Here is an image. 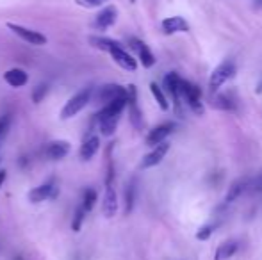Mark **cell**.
<instances>
[{"instance_id":"cell-27","label":"cell","mask_w":262,"mask_h":260,"mask_svg":"<svg viewBox=\"0 0 262 260\" xmlns=\"http://www.w3.org/2000/svg\"><path fill=\"white\" fill-rule=\"evenodd\" d=\"M84 214H86V210H84L82 207L77 208L75 216H73V221H72L73 232H80V226H82V223H84Z\"/></svg>"},{"instance_id":"cell-12","label":"cell","mask_w":262,"mask_h":260,"mask_svg":"<svg viewBox=\"0 0 262 260\" xmlns=\"http://www.w3.org/2000/svg\"><path fill=\"white\" fill-rule=\"evenodd\" d=\"M130 46L138 52L139 61H141V64L145 66V68H152V66L156 64V57H154L152 50L143 41H139V39H136V38H130Z\"/></svg>"},{"instance_id":"cell-3","label":"cell","mask_w":262,"mask_h":260,"mask_svg":"<svg viewBox=\"0 0 262 260\" xmlns=\"http://www.w3.org/2000/svg\"><path fill=\"white\" fill-rule=\"evenodd\" d=\"M234 75H235V64L232 63V61H225V63H221L212 73H210L209 89L212 91V93H216V91L220 89V87H223Z\"/></svg>"},{"instance_id":"cell-19","label":"cell","mask_w":262,"mask_h":260,"mask_svg":"<svg viewBox=\"0 0 262 260\" xmlns=\"http://www.w3.org/2000/svg\"><path fill=\"white\" fill-rule=\"evenodd\" d=\"M248 187V180L246 178H241V180L234 182V184L228 187V193L227 196H225V203H232V201H235L239 196L245 193V189Z\"/></svg>"},{"instance_id":"cell-2","label":"cell","mask_w":262,"mask_h":260,"mask_svg":"<svg viewBox=\"0 0 262 260\" xmlns=\"http://www.w3.org/2000/svg\"><path fill=\"white\" fill-rule=\"evenodd\" d=\"M179 93L180 98L189 104V107L196 112L198 116L204 114V105H202V93L196 86H193L191 82H187L186 79H180L179 80Z\"/></svg>"},{"instance_id":"cell-23","label":"cell","mask_w":262,"mask_h":260,"mask_svg":"<svg viewBox=\"0 0 262 260\" xmlns=\"http://www.w3.org/2000/svg\"><path fill=\"white\" fill-rule=\"evenodd\" d=\"M150 91H152V94H154V98H156V102L159 104V107H161L162 111H168L169 104H168V100H166V94H164V91H162L161 87H159L156 82H152V84H150Z\"/></svg>"},{"instance_id":"cell-13","label":"cell","mask_w":262,"mask_h":260,"mask_svg":"<svg viewBox=\"0 0 262 260\" xmlns=\"http://www.w3.org/2000/svg\"><path fill=\"white\" fill-rule=\"evenodd\" d=\"M179 80H180V77H179V73H175V72L168 73V75L164 77V86H166V89H168V93L171 94V98H173V104H175V111H177V114H179V112H180V93H179Z\"/></svg>"},{"instance_id":"cell-22","label":"cell","mask_w":262,"mask_h":260,"mask_svg":"<svg viewBox=\"0 0 262 260\" xmlns=\"http://www.w3.org/2000/svg\"><path fill=\"white\" fill-rule=\"evenodd\" d=\"M212 107L220 109V111H234L235 102L228 94H216L212 98Z\"/></svg>"},{"instance_id":"cell-31","label":"cell","mask_w":262,"mask_h":260,"mask_svg":"<svg viewBox=\"0 0 262 260\" xmlns=\"http://www.w3.org/2000/svg\"><path fill=\"white\" fill-rule=\"evenodd\" d=\"M7 178V171L6 170H0V187L4 185V182H6Z\"/></svg>"},{"instance_id":"cell-21","label":"cell","mask_w":262,"mask_h":260,"mask_svg":"<svg viewBox=\"0 0 262 260\" xmlns=\"http://www.w3.org/2000/svg\"><path fill=\"white\" fill-rule=\"evenodd\" d=\"M91 45L98 50H104V52H111L114 46H120V43L114 41V39H109V38H100V36H91L90 38Z\"/></svg>"},{"instance_id":"cell-14","label":"cell","mask_w":262,"mask_h":260,"mask_svg":"<svg viewBox=\"0 0 262 260\" xmlns=\"http://www.w3.org/2000/svg\"><path fill=\"white\" fill-rule=\"evenodd\" d=\"M68 153H70V143L62 141V139L52 141L45 150V155L49 157L50 160H61V159H64Z\"/></svg>"},{"instance_id":"cell-6","label":"cell","mask_w":262,"mask_h":260,"mask_svg":"<svg viewBox=\"0 0 262 260\" xmlns=\"http://www.w3.org/2000/svg\"><path fill=\"white\" fill-rule=\"evenodd\" d=\"M98 102L100 104H109L113 100H118V98H127V87H121L118 84H107V86L102 87L98 91Z\"/></svg>"},{"instance_id":"cell-10","label":"cell","mask_w":262,"mask_h":260,"mask_svg":"<svg viewBox=\"0 0 262 260\" xmlns=\"http://www.w3.org/2000/svg\"><path fill=\"white\" fill-rule=\"evenodd\" d=\"M116 212H118L116 191L113 189V185H107L104 200H102V214H104L107 219H111V218H114V216H116Z\"/></svg>"},{"instance_id":"cell-35","label":"cell","mask_w":262,"mask_h":260,"mask_svg":"<svg viewBox=\"0 0 262 260\" xmlns=\"http://www.w3.org/2000/svg\"><path fill=\"white\" fill-rule=\"evenodd\" d=\"M132 2H136V0H132Z\"/></svg>"},{"instance_id":"cell-1","label":"cell","mask_w":262,"mask_h":260,"mask_svg":"<svg viewBox=\"0 0 262 260\" xmlns=\"http://www.w3.org/2000/svg\"><path fill=\"white\" fill-rule=\"evenodd\" d=\"M91 97H93V89H91V87H86V89L79 91L75 97H72L66 102V105L61 111V118L70 120V118H73V116H77L88 104H90Z\"/></svg>"},{"instance_id":"cell-32","label":"cell","mask_w":262,"mask_h":260,"mask_svg":"<svg viewBox=\"0 0 262 260\" xmlns=\"http://www.w3.org/2000/svg\"><path fill=\"white\" fill-rule=\"evenodd\" d=\"M255 187H257V189H262V175H260L259 178H257V182H255Z\"/></svg>"},{"instance_id":"cell-7","label":"cell","mask_w":262,"mask_h":260,"mask_svg":"<svg viewBox=\"0 0 262 260\" xmlns=\"http://www.w3.org/2000/svg\"><path fill=\"white\" fill-rule=\"evenodd\" d=\"M173 130H175V123H171V122L162 123V125H157L156 129H152L148 132V135H146V145H148V146H157L159 143L166 141V137H168Z\"/></svg>"},{"instance_id":"cell-20","label":"cell","mask_w":262,"mask_h":260,"mask_svg":"<svg viewBox=\"0 0 262 260\" xmlns=\"http://www.w3.org/2000/svg\"><path fill=\"white\" fill-rule=\"evenodd\" d=\"M118 122H120V116H109V118H100L98 120V129H100L102 135L109 137L116 132Z\"/></svg>"},{"instance_id":"cell-16","label":"cell","mask_w":262,"mask_h":260,"mask_svg":"<svg viewBox=\"0 0 262 260\" xmlns=\"http://www.w3.org/2000/svg\"><path fill=\"white\" fill-rule=\"evenodd\" d=\"M98 150H100V137H98V135H91V137H88L86 141H84V145L80 146V159L91 160Z\"/></svg>"},{"instance_id":"cell-28","label":"cell","mask_w":262,"mask_h":260,"mask_svg":"<svg viewBox=\"0 0 262 260\" xmlns=\"http://www.w3.org/2000/svg\"><path fill=\"white\" fill-rule=\"evenodd\" d=\"M212 232H214V228H212L210 225L202 226V228L196 232V239H198V241H209V239H210V235H212Z\"/></svg>"},{"instance_id":"cell-8","label":"cell","mask_w":262,"mask_h":260,"mask_svg":"<svg viewBox=\"0 0 262 260\" xmlns=\"http://www.w3.org/2000/svg\"><path fill=\"white\" fill-rule=\"evenodd\" d=\"M109 54H111V57L114 59V63L120 64L123 69H128V72H136V68H138V61H136L128 52H125L121 45L120 46H114V49L111 50Z\"/></svg>"},{"instance_id":"cell-15","label":"cell","mask_w":262,"mask_h":260,"mask_svg":"<svg viewBox=\"0 0 262 260\" xmlns=\"http://www.w3.org/2000/svg\"><path fill=\"white\" fill-rule=\"evenodd\" d=\"M4 80L11 87H24L29 82V75L21 68H11L4 73Z\"/></svg>"},{"instance_id":"cell-4","label":"cell","mask_w":262,"mask_h":260,"mask_svg":"<svg viewBox=\"0 0 262 260\" xmlns=\"http://www.w3.org/2000/svg\"><path fill=\"white\" fill-rule=\"evenodd\" d=\"M7 29H9V31H13L18 38H21L24 41H27L29 45L43 46V45H47V41H49L45 34H41V32H38V31H32V29H27V27H24V25L7 23Z\"/></svg>"},{"instance_id":"cell-26","label":"cell","mask_w":262,"mask_h":260,"mask_svg":"<svg viewBox=\"0 0 262 260\" xmlns=\"http://www.w3.org/2000/svg\"><path fill=\"white\" fill-rule=\"evenodd\" d=\"M47 93H49V86H47V84H38V86L32 89V100H34V104H39V102L47 97Z\"/></svg>"},{"instance_id":"cell-5","label":"cell","mask_w":262,"mask_h":260,"mask_svg":"<svg viewBox=\"0 0 262 260\" xmlns=\"http://www.w3.org/2000/svg\"><path fill=\"white\" fill-rule=\"evenodd\" d=\"M168 152H169V143L168 141L159 143L157 146H154L152 152H150L148 155L143 157L141 168L143 170H148V168H154V166H157V164H161L162 159L168 155Z\"/></svg>"},{"instance_id":"cell-24","label":"cell","mask_w":262,"mask_h":260,"mask_svg":"<svg viewBox=\"0 0 262 260\" xmlns=\"http://www.w3.org/2000/svg\"><path fill=\"white\" fill-rule=\"evenodd\" d=\"M97 191L95 189H86L84 191V198H82V208L86 212H90L91 208L95 207V203H97Z\"/></svg>"},{"instance_id":"cell-30","label":"cell","mask_w":262,"mask_h":260,"mask_svg":"<svg viewBox=\"0 0 262 260\" xmlns=\"http://www.w3.org/2000/svg\"><path fill=\"white\" fill-rule=\"evenodd\" d=\"M77 4H79L80 7H86V9H93V7H100L102 0H75Z\"/></svg>"},{"instance_id":"cell-33","label":"cell","mask_w":262,"mask_h":260,"mask_svg":"<svg viewBox=\"0 0 262 260\" xmlns=\"http://www.w3.org/2000/svg\"><path fill=\"white\" fill-rule=\"evenodd\" d=\"M255 7H257V9H260V7H262V0H255Z\"/></svg>"},{"instance_id":"cell-17","label":"cell","mask_w":262,"mask_h":260,"mask_svg":"<svg viewBox=\"0 0 262 260\" xmlns=\"http://www.w3.org/2000/svg\"><path fill=\"white\" fill-rule=\"evenodd\" d=\"M54 185L52 184H43V185H38V187H34L31 193H29V201H32V203H41V201L49 200V198H52V193H54Z\"/></svg>"},{"instance_id":"cell-29","label":"cell","mask_w":262,"mask_h":260,"mask_svg":"<svg viewBox=\"0 0 262 260\" xmlns=\"http://www.w3.org/2000/svg\"><path fill=\"white\" fill-rule=\"evenodd\" d=\"M9 125H11V116L4 114L2 118H0V139L6 137L7 130H9Z\"/></svg>"},{"instance_id":"cell-34","label":"cell","mask_w":262,"mask_h":260,"mask_svg":"<svg viewBox=\"0 0 262 260\" xmlns=\"http://www.w3.org/2000/svg\"><path fill=\"white\" fill-rule=\"evenodd\" d=\"M102 2H107V0H102Z\"/></svg>"},{"instance_id":"cell-25","label":"cell","mask_w":262,"mask_h":260,"mask_svg":"<svg viewBox=\"0 0 262 260\" xmlns=\"http://www.w3.org/2000/svg\"><path fill=\"white\" fill-rule=\"evenodd\" d=\"M134 200H136V187L134 184H130L125 191V214H130L132 207H134Z\"/></svg>"},{"instance_id":"cell-18","label":"cell","mask_w":262,"mask_h":260,"mask_svg":"<svg viewBox=\"0 0 262 260\" xmlns=\"http://www.w3.org/2000/svg\"><path fill=\"white\" fill-rule=\"evenodd\" d=\"M239 250L237 241H225L223 244H220L216 250V255H214V260H228L232 258Z\"/></svg>"},{"instance_id":"cell-9","label":"cell","mask_w":262,"mask_h":260,"mask_svg":"<svg viewBox=\"0 0 262 260\" xmlns=\"http://www.w3.org/2000/svg\"><path fill=\"white\" fill-rule=\"evenodd\" d=\"M116 18H118V9L114 6H107L97 14L93 25H95V29H98V31H105V29L113 27Z\"/></svg>"},{"instance_id":"cell-11","label":"cell","mask_w":262,"mask_h":260,"mask_svg":"<svg viewBox=\"0 0 262 260\" xmlns=\"http://www.w3.org/2000/svg\"><path fill=\"white\" fill-rule=\"evenodd\" d=\"M162 32L168 36L177 32H189V23L182 16H169L162 20Z\"/></svg>"}]
</instances>
